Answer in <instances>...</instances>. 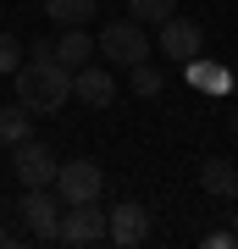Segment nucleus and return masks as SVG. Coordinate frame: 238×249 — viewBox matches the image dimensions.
I'll return each instance as SVG.
<instances>
[{
    "mask_svg": "<svg viewBox=\"0 0 238 249\" xmlns=\"http://www.w3.org/2000/svg\"><path fill=\"white\" fill-rule=\"evenodd\" d=\"M11 78H17V106H28L34 116H55L72 100V67H61L55 55H28Z\"/></svg>",
    "mask_w": 238,
    "mask_h": 249,
    "instance_id": "f257e3e1",
    "label": "nucleus"
},
{
    "mask_svg": "<svg viewBox=\"0 0 238 249\" xmlns=\"http://www.w3.org/2000/svg\"><path fill=\"white\" fill-rule=\"evenodd\" d=\"M100 55H106L111 67H139V61H150V22H139V17L106 22V34H100Z\"/></svg>",
    "mask_w": 238,
    "mask_h": 249,
    "instance_id": "f03ea898",
    "label": "nucleus"
},
{
    "mask_svg": "<svg viewBox=\"0 0 238 249\" xmlns=\"http://www.w3.org/2000/svg\"><path fill=\"white\" fill-rule=\"evenodd\" d=\"M61 194L55 188H28V194L17 199V216H22V227L34 232L39 244H61Z\"/></svg>",
    "mask_w": 238,
    "mask_h": 249,
    "instance_id": "7ed1b4c3",
    "label": "nucleus"
},
{
    "mask_svg": "<svg viewBox=\"0 0 238 249\" xmlns=\"http://www.w3.org/2000/svg\"><path fill=\"white\" fill-rule=\"evenodd\" d=\"M106 238H111V211H100V199H83V205L61 211V244L67 249H89Z\"/></svg>",
    "mask_w": 238,
    "mask_h": 249,
    "instance_id": "20e7f679",
    "label": "nucleus"
},
{
    "mask_svg": "<svg viewBox=\"0 0 238 249\" xmlns=\"http://www.w3.org/2000/svg\"><path fill=\"white\" fill-rule=\"evenodd\" d=\"M11 166H17V183L22 188H55L61 155H55L44 139H22V144H11Z\"/></svg>",
    "mask_w": 238,
    "mask_h": 249,
    "instance_id": "39448f33",
    "label": "nucleus"
},
{
    "mask_svg": "<svg viewBox=\"0 0 238 249\" xmlns=\"http://www.w3.org/2000/svg\"><path fill=\"white\" fill-rule=\"evenodd\" d=\"M55 194H61L67 205L100 199V194H106V172H100L94 160H61V172H55Z\"/></svg>",
    "mask_w": 238,
    "mask_h": 249,
    "instance_id": "423d86ee",
    "label": "nucleus"
},
{
    "mask_svg": "<svg viewBox=\"0 0 238 249\" xmlns=\"http://www.w3.org/2000/svg\"><path fill=\"white\" fill-rule=\"evenodd\" d=\"M155 45H161V55H166V61H194L200 55V45H205V34H200V22L194 17H166L155 28Z\"/></svg>",
    "mask_w": 238,
    "mask_h": 249,
    "instance_id": "0eeeda50",
    "label": "nucleus"
},
{
    "mask_svg": "<svg viewBox=\"0 0 238 249\" xmlns=\"http://www.w3.org/2000/svg\"><path fill=\"white\" fill-rule=\"evenodd\" d=\"M150 227H155L150 205H139V199L111 205V244H116V249H139L144 238H150Z\"/></svg>",
    "mask_w": 238,
    "mask_h": 249,
    "instance_id": "6e6552de",
    "label": "nucleus"
},
{
    "mask_svg": "<svg viewBox=\"0 0 238 249\" xmlns=\"http://www.w3.org/2000/svg\"><path fill=\"white\" fill-rule=\"evenodd\" d=\"M72 100H83V106H111V100H116V78H111V72L106 67H94V61H89V67H78V72H72Z\"/></svg>",
    "mask_w": 238,
    "mask_h": 249,
    "instance_id": "1a4fd4ad",
    "label": "nucleus"
},
{
    "mask_svg": "<svg viewBox=\"0 0 238 249\" xmlns=\"http://www.w3.org/2000/svg\"><path fill=\"white\" fill-rule=\"evenodd\" d=\"M200 188L211 199H238V160H227V155L200 160Z\"/></svg>",
    "mask_w": 238,
    "mask_h": 249,
    "instance_id": "9d476101",
    "label": "nucleus"
},
{
    "mask_svg": "<svg viewBox=\"0 0 238 249\" xmlns=\"http://www.w3.org/2000/svg\"><path fill=\"white\" fill-rule=\"evenodd\" d=\"M94 50H100V34H83V28H61L55 34V61L72 67V72L94 61Z\"/></svg>",
    "mask_w": 238,
    "mask_h": 249,
    "instance_id": "9b49d317",
    "label": "nucleus"
},
{
    "mask_svg": "<svg viewBox=\"0 0 238 249\" xmlns=\"http://www.w3.org/2000/svg\"><path fill=\"white\" fill-rule=\"evenodd\" d=\"M100 11V0H44V17L55 28H89Z\"/></svg>",
    "mask_w": 238,
    "mask_h": 249,
    "instance_id": "f8f14e48",
    "label": "nucleus"
},
{
    "mask_svg": "<svg viewBox=\"0 0 238 249\" xmlns=\"http://www.w3.org/2000/svg\"><path fill=\"white\" fill-rule=\"evenodd\" d=\"M128 72H133V78H128V89L139 94V100H155V94H161V83H166V72L150 67V61H139V67H128Z\"/></svg>",
    "mask_w": 238,
    "mask_h": 249,
    "instance_id": "ddd939ff",
    "label": "nucleus"
},
{
    "mask_svg": "<svg viewBox=\"0 0 238 249\" xmlns=\"http://www.w3.org/2000/svg\"><path fill=\"white\" fill-rule=\"evenodd\" d=\"M128 17H139V22L161 28L166 17H177V0H128Z\"/></svg>",
    "mask_w": 238,
    "mask_h": 249,
    "instance_id": "4468645a",
    "label": "nucleus"
},
{
    "mask_svg": "<svg viewBox=\"0 0 238 249\" xmlns=\"http://www.w3.org/2000/svg\"><path fill=\"white\" fill-rule=\"evenodd\" d=\"M188 83H200V89L221 94V89H227V72H221V67H205L200 55H194V61H188Z\"/></svg>",
    "mask_w": 238,
    "mask_h": 249,
    "instance_id": "2eb2a0df",
    "label": "nucleus"
},
{
    "mask_svg": "<svg viewBox=\"0 0 238 249\" xmlns=\"http://www.w3.org/2000/svg\"><path fill=\"white\" fill-rule=\"evenodd\" d=\"M22 139H28V106L0 111V144H22Z\"/></svg>",
    "mask_w": 238,
    "mask_h": 249,
    "instance_id": "dca6fc26",
    "label": "nucleus"
},
{
    "mask_svg": "<svg viewBox=\"0 0 238 249\" xmlns=\"http://www.w3.org/2000/svg\"><path fill=\"white\" fill-rule=\"evenodd\" d=\"M238 244V232L227 227V232H205V249H233Z\"/></svg>",
    "mask_w": 238,
    "mask_h": 249,
    "instance_id": "f3484780",
    "label": "nucleus"
},
{
    "mask_svg": "<svg viewBox=\"0 0 238 249\" xmlns=\"http://www.w3.org/2000/svg\"><path fill=\"white\" fill-rule=\"evenodd\" d=\"M17 61V45H6V39H0V67H11Z\"/></svg>",
    "mask_w": 238,
    "mask_h": 249,
    "instance_id": "a211bd4d",
    "label": "nucleus"
},
{
    "mask_svg": "<svg viewBox=\"0 0 238 249\" xmlns=\"http://www.w3.org/2000/svg\"><path fill=\"white\" fill-rule=\"evenodd\" d=\"M6 244H17V232H11V227H0V249H6Z\"/></svg>",
    "mask_w": 238,
    "mask_h": 249,
    "instance_id": "6ab92c4d",
    "label": "nucleus"
},
{
    "mask_svg": "<svg viewBox=\"0 0 238 249\" xmlns=\"http://www.w3.org/2000/svg\"><path fill=\"white\" fill-rule=\"evenodd\" d=\"M233 133H238V116H233Z\"/></svg>",
    "mask_w": 238,
    "mask_h": 249,
    "instance_id": "aec40b11",
    "label": "nucleus"
},
{
    "mask_svg": "<svg viewBox=\"0 0 238 249\" xmlns=\"http://www.w3.org/2000/svg\"><path fill=\"white\" fill-rule=\"evenodd\" d=\"M233 232H238V216H233Z\"/></svg>",
    "mask_w": 238,
    "mask_h": 249,
    "instance_id": "412c9836",
    "label": "nucleus"
}]
</instances>
